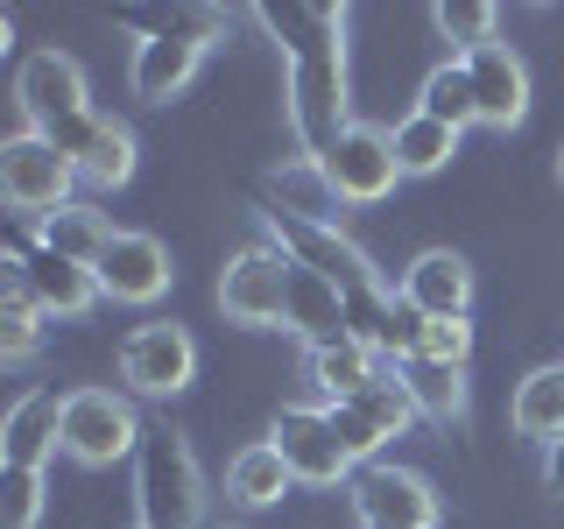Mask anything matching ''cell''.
<instances>
[{
    "label": "cell",
    "mask_w": 564,
    "mask_h": 529,
    "mask_svg": "<svg viewBox=\"0 0 564 529\" xmlns=\"http://www.w3.org/2000/svg\"><path fill=\"white\" fill-rule=\"evenodd\" d=\"M120 22H134L141 35H184V43H205L212 50V35L226 29V14L219 8H120Z\"/></svg>",
    "instance_id": "30"
},
{
    "label": "cell",
    "mask_w": 564,
    "mask_h": 529,
    "mask_svg": "<svg viewBox=\"0 0 564 529\" xmlns=\"http://www.w3.org/2000/svg\"><path fill=\"white\" fill-rule=\"evenodd\" d=\"M14 106H22V120L35 134H50L57 120H70V114L93 106V85H85L78 57H64V50H35V57L14 71Z\"/></svg>",
    "instance_id": "11"
},
{
    "label": "cell",
    "mask_w": 564,
    "mask_h": 529,
    "mask_svg": "<svg viewBox=\"0 0 564 529\" xmlns=\"http://www.w3.org/2000/svg\"><path fill=\"white\" fill-rule=\"evenodd\" d=\"M452 155H458V134L445 128V120H431V114L395 120V163H402V176H437Z\"/></svg>",
    "instance_id": "27"
},
{
    "label": "cell",
    "mask_w": 564,
    "mask_h": 529,
    "mask_svg": "<svg viewBox=\"0 0 564 529\" xmlns=\"http://www.w3.org/2000/svg\"><path fill=\"white\" fill-rule=\"evenodd\" d=\"M543 487L564 494V438H557V445H543Z\"/></svg>",
    "instance_id": "34"
},
{
    "label": "cell",
    "mask_w": 564,
    "mask_h": 529,
    "mask_svg": "<svg viewBox=\"0 0 564 529\" xmlns=\"http://www.w3.org/2000/svg\"><path fill=\"white\" fill-rule=\"evenodd\" d=\"M352 516H360V529H437V494L410 466H360Z\"/></svg>",
    "instance_id": "10"
},
{
    "label": "cell",
    "mask_w": 564,
    "mask_h": 529,
    "mask_svg": "<svg viewBox=\"0 0 564 529\" xmlns=\"http://www.w3.org/2000/svg\"><path fill=\"white\" fill-rule=\"evenodd\" d=\"M14 269H22L29 296L43 304V317H85L99 304V276L85 269V261H64V255H50V247H35V255H14Z\"/></svg>",
    "instance_id": "17"
},
{
    "label": "cell",
    "mask_w": 564,
    "mask_h": 529,
    "mask_svg": "<svg viewBox=\"0 0 564 529\" xmlns=\"http://www.w3.org/2000/svg\"><path fill=\"white\" fill-rule=\"evenodd\" d=\"M325 410H332V431H339V445H346L352 466H375V452L388 445V438H381L360 410H352V402H325Z\"/></svg>",
    "instance_id": "33"
},
{
    "label": "cell",
    "mask_w": 564,
    "mask_h": 529,
    "mask_svg": "<svg viewBox=\"0 0 564 529\" xmlns=\"http://www.w3.org/2000/svg\"><path fill=\"white\" fill-rule=\"evenodd\" d=\"M269 205L296 212V219H325V226H339V191H332L325 163H311V155H296V163H282V170L269 176Z\"/></svg>",
    "instance_id": "22"
},
{
    "label": "cell",
    "mask_w": 564,
    "mask_h": 529,
    "mask_svg": "<svg viewBox=\"0 0 564 529\" xmlns=\"http://www.w3.org/2000/svg\"><path fill=\"white\" fill-rule=\"evenodd\" d=\"M395 296L416 317H473V261L452 255V247H423L395 276Z\"/></svg>",
    "instance_id": "13"
},
{
    "label": "cell",
    "mask_w": 564,
    "mask_h": 529,
    "mask_svg": "<svg viewBox=\"0 0 564 529\" xmlns=\"http://www.w3.org/2000/svg\"><path fill=\"white\" fill-rule=\"evenodd\" d=\"M43 353V304L29 296L22 269L8 261V296H0V360L8 367H29Z\"/></svg>",
    "instance_id": "25"
},
{
    "label": "cell",
    "mask_w": 564,
    "mask_h": 529,
    "mask_svg": "<svg viewBox=\"0 0 564 529\" xmlns=\"http://www.w3.org/2000/svg\"><path fill=\"white\" fill-rule=\"evenodd\" d=\"M290 487H296V473L282 466V452L269 445V438L247 445V452H234V466H226V494H234L240 508H275Z\"/></svg>",
    "instance_id": "24"
},
{
    "label": "cell",
    "mask_w": 564,
    "mask_h": 529,
    "mask_svg": "<svg viewBox=\"0 0 564 529\" xmlns=\"http://www.w3.org/2000/svg\"><path fill=\"white\" fill-rule=\"evenodd\" d=\"M198 64H205V43H184V35H141L134 64H128V85H134V99L170 106L191 78H198Z\"/></svg>",
    "instance_id": "18"
},
{
    "label": "cell",
    "mask_w": 564,
    "mask_h": 529,
    "mask_svg": "<svg viewBox=\"0 0 564 529\" xmlns=\"http://www.w3.org/2000/svg\"><path fill=\"white\" fill-rule=\"evenodd\" d=\"M311 388H317V396H325V402H352V396H360V388H375L381 381V353L375 346H367V339H339V346H317L311 353Z\"/></svg>",
    "instance_id": "21"
},
{
    "label": "cell",
    "mask_w": 564,
    "mask_h": 529,
    "mask_svg": "<svg viewBox=\"0 0 564 529\" xmlns=\"http://www.w3.org/2000/svg\"><path fill=\"white\" fill-rule=\"evenodd\" d=\"M219 311H226V325H247V332L290 325V255L282 247H240V255H226Z\"/></svg>",
    "instance_id": "5"
},
{
    "label": "cell",
    "mask_w": 564,
    "mask_h": 529,
    "mask_svg": "<svg viewBox=\"0 0 564 529\" xmlns=\"http://www.w3.org/2000/svg\"><path fill=\"white\" fill-rule=\"evenodd\" d=\"M113 234H120V226L106 219L93 198H78V205L50 212V219L35 226V247H50V255H64V261H85V269H99V255L113 247Z\"/></svg>",
    "instance_id": "19"
},
{
    "label": "cell",
    "mask_w": 564,
    "mask_h": 529,
    "mask_svg": "<svg viewBox=\"0 0 564 529\" xmlns=\"http://www.w3.org/2000/svg\"><path fill=\"white\" fill-rule=\"evenodd\" d=\"M50 141L70 155V170H78V184L85 191H120L134 176V134L120 128V120H106V114H70L50 128Z\"/></svg>",
    "instance_id": "9"
},
{
    "label": "cell",
    "mask_w": 564,
    "mask_h": 529,
    "mask_svg": "<svg viewBox=\"0 0 564 529\" xmlns=\"http://www.w3.org/2000/svg\"><path fill=\"white\" fill-rule=\"evenodd\" d=\"M466 78H473V99H480V128L508 134V128L529 120V71H522V57L501 43V35L466 57Z\"/></svg>",
    "instance_id": "14"
},
{
    "label": "cell",
    "mask_w": 564,
    "mask_h": 529,
    "mask_svg": "<svg viewBox=\"0 0 564 529\" xmlns=\"http://www.w3.org/2000/svg\"><path fill=\"white\" fill-rule=\"evenodd\" d=\"M191 375H198V339L184 325H170V317H149V325H134L120 339V388L128 396L170 402L191 388Z\"/></svg>",
    "instance_id": "6"
},
{
    "label": "cell",
    "mask_w": 564,
    "mask_h": 529,
    "mask_svg": "<svg viewBox=\"0 0 564 529\" xmlns=\"http://www.w3.org/2000/svg\"><path fill=\"white\" fill-rule=\"evenodd\" d=\"M352 410H360L367 423H375V431L381 438H410L416 431V402H410V388H402V375H395V367H381V381L375 388H360V396H352Z\"/></svg>",
    "instance_id": "29"
},
{
    "label": "cell",
    "mask_w": 564,
    "mask_h": 529,
    "mask_svg": "<svg viewBox=\"0 0 564 529\" xmlns=\"http://www.w3.org/2000/svg\"><path fill=\"white\" fill-rule=\"evenodd\" d=\"M50 508V481L35 466H0V529H35Z\"/></svg>",
    "instance_id": "31"
},
{
    "label": "cell",
    "mask_w": 564,
    "mask_h": 529,
    "mask_svg": "<svg viewBox=\"0 0 564 529\" xmlns=\"http://www.w3.org/2000/svg\"><path fill=\"white\" fill-rule=\"evenodd\" d=\"M134 529H141V522H134Z\"/></svg>",
    "instance_id": "37"
},
{
    "label": "cell",
    "mask_w": 564,
    "mask_h": 529,
    "mask_svg": "<svg viewBox=\"0 0 564 529\" xmlns=\"http://www.w3.org/2000/svg\"><path fill=\"white\" fill-rule=\"evenodd\" d=\"M416 360H431V367H466V360H473V317H423Z\"/></svg>",
    "instance_id": "32"
},
{
    "label": "cell",
    "mask_w": 564,
    "mask_h": 529,
    "mask_svg": "<svg viewBox=\"0 0 564 529\" xmlns=\"http://www.w3.org/2000/svg\"><path fill=\"white\" fill-rule=\"evenodd\" d=\"M431 22H437V35L452 43V57H473V50L494 43V29H501V8H487V0H437Z\"/></svg>",
    "instance_id": "28"
},
{
    "label": "cell",
    "mask_w": 564,
    "mask_h": 529,
    "mask_svg": "<svg viewBox=\"0 0 564 529\" xmlns=\"http://www.w3.org/2000/svg\"><path fill=\"white\" fill-rule=\"evenodd\" d=\"M149 423L134 417V396L128 388H70L64 396V458L70 466H120V458L141 452Z\"/></svg>",
    "instance_id": "3"
},
{
    "label": "cell",
    "mask_w": 564,
    "mask_h": 529,
    "mask_svg": "<svg viewBox=\"0 0 564 529\" xmlns=\"http://www.w3.org/2000/svg\"><path fill=\"white\" fill-rule=\"evenodd\" d=\"M219 529H240V522H219Z\"/></svg>",
    "instance_id": "36"
},
{
    "label": "cell",
    "mask_w": 564,
    "mask_h": 529,
    "mask_svg": "<svg viewBox=\"0 0 564 529\" xmlns=\"http://www.w3.org/2000/svg\"><path fill=\"white\" fill-rule=\"evenodd\" d=\"M282 332H296L311 353L317 346H339V339H360V332H352L346 290H339V282H325L317 269H296V261H290V325H282Z\"/></svg>",
    "instance_id": "16"
},
{
    "label": "cell",
    "mask_w": 564,
    "mask_h": 529,
    "mask_svg": "<svg viewBox=\"0 0 564 529\" xmlns=\"http://www.w3.org/2000/svg\"><path fill=\"white\" fill-rule=\"evenodd\" d=\"M402 388H410V402H416V417L423 423H466V367H431V360H402L395 367Z\"/></svg>",
    "instance_id": "23"
},
{
    "label": "cell",
    "mask_w": 564,
    "mask_h": 529,
    "mask_svg": "<svg viewBox=\"0 0 564 529\" xmlns=\"http://www.w3.org/2000/svg\"><path fill=\"white\" fill-rule=\"evenodd\" d=\"M416 114H431V120H445L452 134H466V128H480V99H473V78H466V57H445L423 78V93H416Z\"/></svg>",
    "instance_id": "26"
},
{
    "label": "cell",
    "mask_w": 564,
    "mask_h": 529,
    "mask_svg": "<svg viewBox=\"0 0 564 529\" xmlns=\"http://www.w3.org/2000/svg\"><path fill=\"white\" fill-rule=\"evenodd\" d=\"M557 184H564V149H557Z\"/></svg>",
    "instance_id": "35"
},
{
    "label": "cell",
    "mask_w": 564,
    "mask_h": 529,
    "mask_svg": "<svg viewBox=\"0 0 564 529\" xmlns=\"http://www.w3.org/2000/svg\"><path fill=\"white\" fill-rule=\"evenodd\" d=\"M99 296H113V304H155V296H170V247L155 234H141V226H120L113 247L99 255Z\"/></svg>",
    "instance_id": "12"
},
{
    "label": "cell",
    "mask_w": 564,
    "mask_h": 529,
    "mask_svg": "<svg viewBox=\"0 0 564 529\" xmlns=\"http://www.w3.org/2000/svg\"><path fill=\"white\" fill-rule=\"evenodd\" d=\"M269 445L282 452V466L296 473V487H339V481L360 473L346 458L339 431H332V410H325V402H290V410H275Z\"/></svg>",
    "instance_id": "7"
},
{
    "label": "cell",
    "mask_w": 564,
    "mask_h": 529,
    "mask_svg": "<svg viewBox=\"0 0 564 529\" xmlns=\"http://www.w3.org/2000/svg\"><path fill=\"white\" fill-rule=\"evenodd\" d=\"M508 423L529 445H557L564 438V360L536 367V375L516 381V402H508Z\"/></svg>",
    "instance_id": "20"
},
{
    "label": "cell",
    "mask_w": 564,
    "mask_h": 529,
    "mask_svg": "<svg viewBox=\"0 0 564 529\" xmlns=\"http://www.w3.org/2000/svg\"><path fill=\"white\" fill-rule=\"evenodd\" d=\"M325 176H332V191H339V205H381L388 191L402 184V163H395V128L352 120V128H346L339 141H332Z\"/></svg>",
    "instance_id": "8"
},
{
    "label": "cell",
    "mask_w": 564,
    "mask_h": 529,
    "mask_svg": "<svg viewBox=\"0 0 564 529\" xmlns=\"http://www.w3.org/2000/svg\"><path fill=\"white\" fill-rule=\"evenodd\" d=\"M134 508L141 529H198L205 522V473L191 458L184 431L155 423L134 452Z\"/></svg>",
    "instance_id": "2"
},
{
    "label": "cell",
    "mask_w": 564,
    "mask_h": 529,
    "mask_svg": "<svg viewBox=\"0 0 564 529\" xmlns=\"http://www.w3.org/2000/svg\"><path fill=\"white\" fill-rule=\"evenodd\" d=\"M261 29H269L282 43V57H290V134H296V155L325 163L332 141L352 128L346 8H325V0H282V8H261Z\"/></svg>",
    "instance_id": "1"
},
{
    "label": "cell",
    "mask_w": 564,
    "mask_h": 529,
    "mask_svg": "<svg viewBox=\"0 0 564 529\" xmlns=\"http://www.w3.org/2000/svg\"><path fill=\"white\" fill-rule=\"evenodd\" d=\"M70 191H78V170H70V155L50 134L14 128L8 141H0V198H8V212H22V219L43 226L50 212L78 205Z\"/></svg>",
    "instance_id": "4"
},
{
    "label": "cell",
    "mask_w": 564,
    "mask_h": 529,
    "mask_svg": "<svg viewBox=\"0 0 564 529\" xmlns=\"http://www.w3.org/2000/svg\"><path fill=\"white\" fill-rule=\"evenodd\" d=\"M57 452H64V396H50V388L14 396L8 423H0V466H35L43 473Z\"/></svg>",
    "instance_id": "15"
}]
</instances>
